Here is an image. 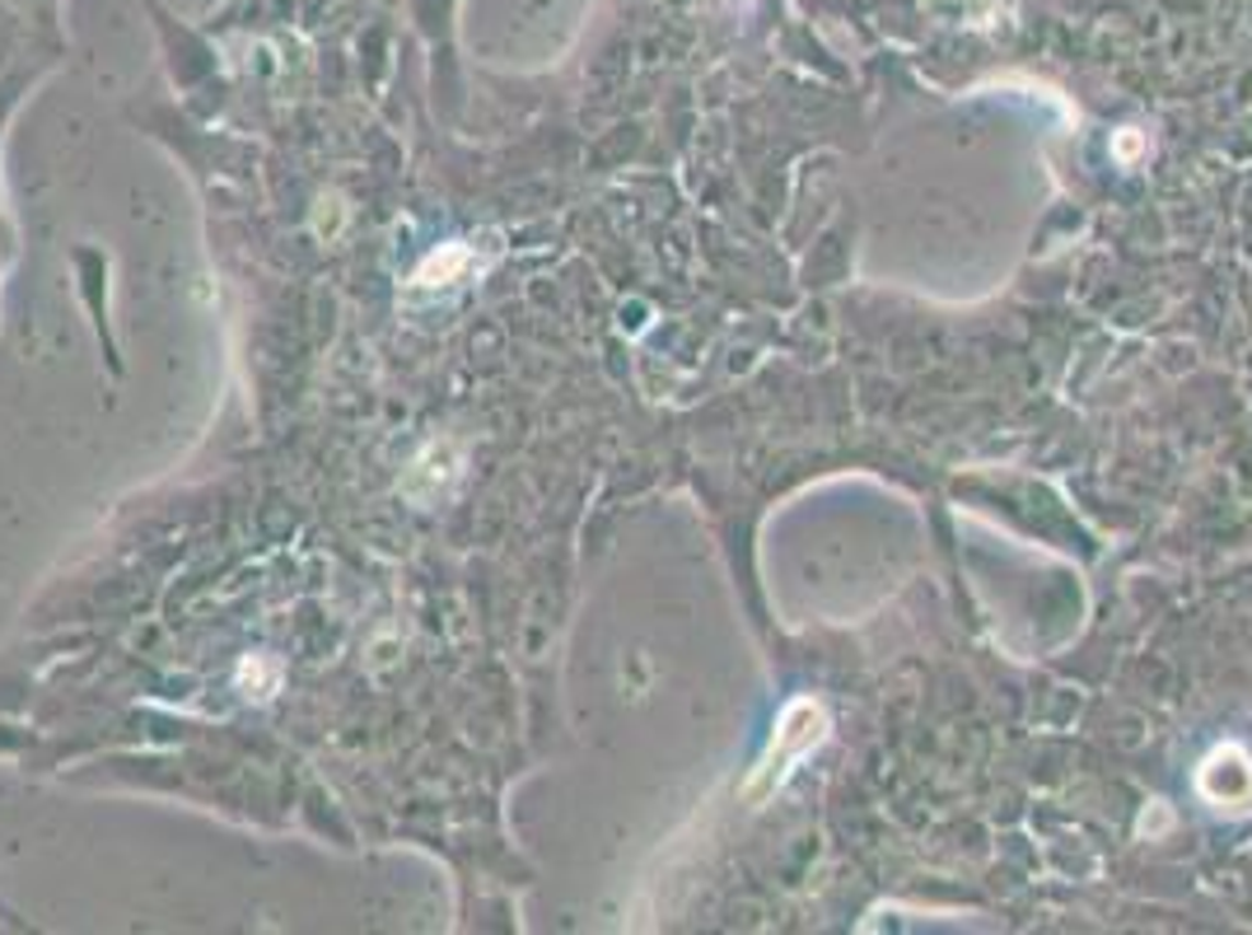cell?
Segmentation results:
<instances>
[{
  "label": "cell",
  "mask_w": 1252,
  "mask_h": 935,
  "mask_svg": "<svg viewBox=\"0 0 1252 935\" xmlns=\"http://www.w3.org/2000/svg\"><path fill=\"white\" fill-rule=\"evenodd\" d=\"M473 267V249H463V244H449V249H440V253H430L426 263H421V272H416V281L421 286H440V281H459V276Z\"/></svg>",
  "instance_id": "cell-1"
},
{
  "label": "cell",
  "mask_w": 1252,
  "mask_h": 935,
  "mask_svg": "<svg viewBox=\"0 0 1252 935\" xmlns=\"http://www.w3.org/2000/svg\"><path fill=\"white\" fill-rule=\"evenodd\" d=\"M239 683H243V688H253L257 697H271L276 683H281V665H276L271 655H253V660L239 669Z\"/></svg>",
  "instance_id": "cell-2"
}]
</instances>
